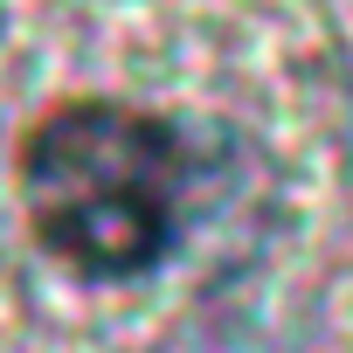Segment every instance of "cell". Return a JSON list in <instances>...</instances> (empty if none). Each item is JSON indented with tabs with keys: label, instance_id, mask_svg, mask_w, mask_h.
Listing matches in <instances>:
<instances>
[{
	"label": "cell",
	"instance_id": "1",
	"mask_svg": "<svg viewBox=\"0 0 353 353\" xmlns=\"http://www.w3.org/2000/svg\"><path fill=\"white\" fill-rule=\"evenodd\" d=\"M194 159L159 111L70 97L21 139V208L35 243L77 277H139L173 256Z\"/></svg>",
	"mask_w": 353,
	"mask_h": 353
},
{
	"label": "cell",
	"instance_id": "2",
	"mask_svg": "<svg viewBox=\"0 0 353 353\" xmlns=\"http://www.w3.org/2000/svg\"><path fill=\"white\" fill-rule=\"evenodd\" d=\"M173 353H270V346H263L250 325H229V319H222V325H194V339L173 346Z\"/></svg>",
	"mask_w": 353,
	"mask_h": 353
}]
</instances>
